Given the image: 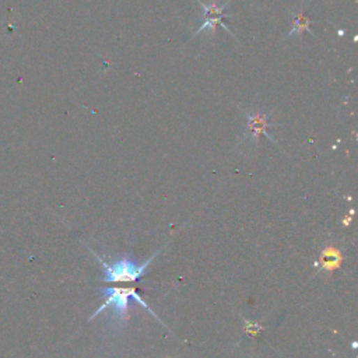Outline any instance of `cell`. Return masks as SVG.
I'll use <instances>...</instances> for the list:
<instances>
[{
  "label": "cell",
  "mask_w": 358,
  "mask_h": 358,
  "mask_svg": "<svg viewBox=\"0 0 358 358\" xmlns=\"http://www.w3.org/2000/svg\"><path fill=\"white\" fill-rule=\"evenodd\" d=\"M249 117V125H248V132L251 133V137L256 140L260 133H266L267 128V121L266 117H262L259 114L255 115H248ZM267 135V133H266ZM269 136V135H267Z\"/></svg>",
  "instance_id": "277c9868"
},
{
  "label": "cell",
  "mask_w": 358,
  "mask_h": 358,
  "mask_svg": "<svg viewBox=\"0 0 358 358\" xmlns=\"http://www.w3.org/2000/svg\"><path fill=\"white\" fill-rule=\"evenodd\" d=\"M161 251L156 252L150 259H147L143 263H139L132 255H122L119 259L107 262L105 259H103L101 256H98L97 253L96 258L100 262L101 267H103V281L107 283H118V281H136L139 278H142L144 276V273L147 271L150 263L154 260V258L158 256Z\"/></svg>",
  "instance_id": "7a4b0ae2"
},
{
  "label": "cell",
  "mask_w": 358,
  "mask_h": 358,
  "mask_svg": "<svg viewBox=\"0 0 358 358\" xmlns=\"http://www.w3.org/2000/svg\"><path fill=\"white\" fill-rule=\"evenodd\" d=\"M103 295L105 297V302L96 311L91 319L101 315V312L108 309V323L111 327H122L128 319L130 299H135L140 306L147 309L154 318L157 315L149 308V305L142 299V297L136 292L135 288H119V287H108L101 290ZM158 319V318H157Z\"/></svg>",
  "instance_id": "6da1fadb"
},
{
  "label": "cell",
  "mask_w": 358,
  "mask_h": 358,
  "mask_svg": "<svg viewBox=\"0 0 358 358\" xmlns=\"http://www.w3.org/2000/svg\"><path fill=\"white\" fill-rule=\"evenodd\" d=\"M200 6H202V9L204 10L206 23L200 27V30H199L196 34H200L202 31L207 30V27H209V30H214V27H216L217 24L224 26L223 19L225 17V13H224V9H225V8H217L214 3H213V5H204V3H202V2H200ZM224 29H225V26H224Z\"/></svg>",
  "instance_id": "3957f363"
}]
</instances>
